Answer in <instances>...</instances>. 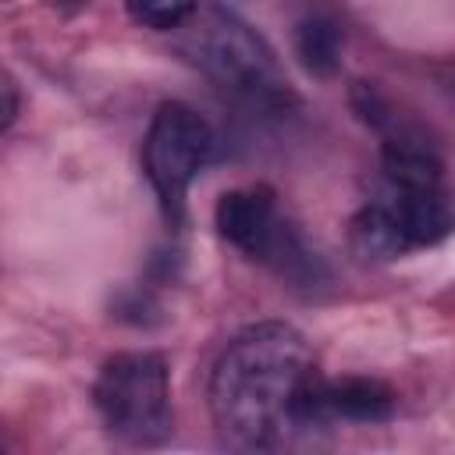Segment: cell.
I'll return each mask as SVG.
<instances>
[{
	"label": "cell",
	"instance_id": "obj_2",
	"mask_svg": "<svg viewBox=\"0 0 455 455\" xmlns=\"http://www.w3.org/2000/svg\"><path fill=\"white\" fill-rule=\"evenodd\" d=\"M185 25H188V36L181 50L220 89H231L235 96L259 107L284 103L288 89L274 60V50L242 18H235L224 7H199Z\"/></svg>",
	"mask_w": 455,
	"mask_h": 455
},
{
	"label": "cell",
	"instance_id": "obj_5",
	"mask_svg": "<svg viewBox=\"0 0 455 455\" xmlns=\"http://www.w3.org/2000/svg\"><path fill=\"white\" fill-rule=\"evenodd\" d=\"M213 220H217L220 238H228L245 256L274 263L281 274H291V277L313 270L309 252L299 245V238L288 231V224H281L274 196L267 188L224 192L220 203H217Z\"/></svg>",
	"mask_w": 455,
	"mask_h": 455
},
{
	"label": "cell",
	"instance_id": "obj_4",
	"mask_svg": "<svg viewBox=\"0 0 455 455\" xmlns=\"http://www.w3.org/2000/svg\"><path fill=\"white\" fill-rule=\"evenodd\" d=\"M213 146H217L213 128L199 110L178 100L156 107L142 142V167L171 220L181 217L185 196L199 178V171L210 164Z\"/></svg>",
	"mask_w": 455,
	"mask_h": 455
},
{
	"label": "cell",
	"instance_id": "obj_9",
	"mask_svg": "<svg viewBox=\"0 0 455 455\" xmlns=\"http://www.w3.org/2000/svg\"><path fill=\"white\" fill-rule=\"evenodd\" d=\"M295 53H299V60L309 75H316V78L334 75L338 64H341V32H338V25L327 21V18H316V14L299 21Z\"/></svg>",
	"mask_w": 455,
	"mask_h": 455
},
{
	"label": "cell",
	"instance_id": "obj_11",
	"mask_svg": "<svg viewBox=\"0 0 455 455\" xmlns=\"http://www.w3.org/2000/svg\"><path fill=\"white\" fill-rule=\"evenodd\" d=\"M4 96H7V103H4V128H11V121L18 114V96H14V82L11 78L4 82Z\"/></svg>",
	"mask_w": 455,
	"mask_h": 455
},
{
	"label": "cell",
	"instance_id": "obj_6",
	"mask_svg": "<svg viewBox=\"0 0 455 455\" xmlns=\"http://www.w3.org/2000/svg\"><path fill=\"white\" fill-rule=\"evenodd\" d=\"M391 213L398 217L409 245H437L455 231V203L444 188V181L434 185H387Z\"/></svg>",
	"mask_w": 455,
	"mask_h": 455
},
{
	"label": "cell",
	"instance_id": "obj_7",
	"mask_svg": "<svg viewBox=\"0 0 455 455\" xmlns=\"http://www.w3.org/2000/svg\"><path fill=\"white\" fill-rule=\"evenodd\" d=\"M323 409L331 419L352 423H384L395 412V391L373 377H341L323 380Z\"/></svg>",
	"mask_w": 455,
	"mask_h": 455
},
{
	"label": "cell",
	"instance_id": "obj_3",
	"mask_svg": "<svg viewBox=\"0 0 455 455\" xmlns=\"http://www.w3.org/2000/svg\"><path fill=\"white\" fill-rule=\"evenodd\" d=\"M92 402L103 427L135 448L171 437V373L160 352H117L103 363Z\"/></svg>",
	"mask_w": 455,
	"mask_h": 455
},
{
	"label": "cell",
	"instance_id": "obj_1",
	"mask_svg": "<svg viewBox=\"0 0 455 455\" xmlns=\"http://www.w3.org/2000/svg\"><path fill=\"white\" fill-rule=\"evenodd\" d=\"M323 380L306 338L288 323H252L220 352L210 377V412L224 444L277 451L331 423Z\"/></svg>",
	"mask_w": 455,
	"mask_h": 455
},
{
	"label": "cell",
	"instance_id": "obj_10",
	"mask_svg": "<svg viewBox=\"0 0 455 455\" xmlns=\"http://www.w3.org/2000/svg\"><path fill=\"white\" fill-rule=\"evenodd\" d=\"M124 7L132 21H139L142 28L171 32V28H181L199 11V0H124Z\"/></svg>",
	"mask_w": 455,
	"mask_h": 455
},
{
	"label": "cell",
	"instance_id": "obj_8",
	"mask_svg": "<svg viewBox=\"0 0 455 455\" xmlns=\"http://www.w3.org/2000/svg\"><path fill=\"white\" fill-rule=\"evenodd\" d=\"M348 242H352V252L359 259H370V263H384V259H395V256H405L412 245L398 224V217L391 213L387 203H370L363 206L352 224H348Z\"/></svg>",
	"mask_w": 455,
	"mask_h": 455
},
{
	"label": "cell",
	"instance_id": "obj_12",
	"mask_svg": "<svg viewBox=\"0 0 455 455\" xmlns=\"http://www.w3.org/2000/svg\"><path fill=\"white\" fill-rule=\"evenodd\" d=\"M57 7H82V4H89V0H53Z\"/></svg>",
	"mask_w": 455,
	"mask_h": 455
}]
</instances>
